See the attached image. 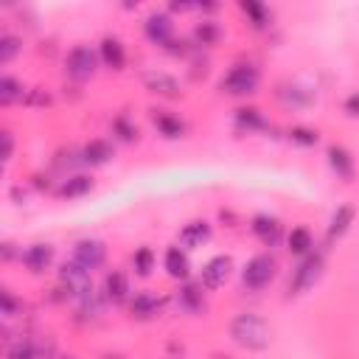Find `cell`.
I'll return each instance as SVG.
<instances>
[{
  "label": "cell",
  "mask_w": 359,
  "mask_h": 359,
  "mask_svg": "<svg viewBox=\"0 0 359 359\" xmlns=\"http://www.w3.org/2000/svg\"><path fill=\"white\" fill-rule=\"evenodd\" d=\"M23 264L31 270V272H43L48 264H51V258H54V250L48 247V244H31V247H26L23 250Z\"/></svg>",
  "instance_id": "10"
},
{
  "label": "cell",
  "mask_w": 359,
  "mask_h": 359,
  "mask_svg": "<svg viewBox=\"0 0 359 359\" xmlns=\"http://www.w3.org/2000/svg\"><path fill=\"white\" fill-rule=\"evenodd\" d=\"M320 270H323V256H320V253H317V256H314V253L306 256V258L300 261V267L295 270V275H292V284H289L292 295H300V292L312 289L314 281L320 278Z\"/></svg>",
  "instance_id": "4"
},
{
  "label": "cell",
  "mask_w": 359,
  "mask_h": 359,
  "mask_svg": "<svg viewBox=\"0 0 359 359\" xmlns=\"http://www.w3.org/2000/svg\"><path fill=\"white\" fill-rule=\"evenodd\" d=\"M345 110H348L351 115H359V93H353V96L345 101Z\"/></svg>",
  "instance_id": "35"
},
{
  "label": "cell",
  "mask_w": 359,
  "mask_h": 359,
  "mask_svg": "<svg viewBox=\"0 0 359 359\" xmlns=\"http://www.w3.org/2000/svg\"><path fill=\"white\" fill-rule=\"evenodd\" d=\"M242 12L256 20V23H253L256 29H261V26L267 23V12H264V6H258V3H242Z\"/></svg>",
  "instance_id": "27"
},
{
  "label": "cell",
  "mask_w": 359,
  "mask_h": 359,
  "mask_svg": "<svg viewBox=\"0 0 359 359\" xmlns=\"http://www.w3.org/2000/svg\"><path fill=\"white\" fill-rule=\"evenodd\" d=\"M129 309H132L135 317L146 320V317H154V314L160 312V300H157L154 295H149V292H140V295H135V300H132Z\"/></svg>",
  "instance_id": "15"
},
{
  "label": "cell",
  "mask_w": 359,
  "mask_h": 359,
  "mask_svg": "<svg viewBox=\"0 0 359 359\" xmlns=\"http://www.w3.org/2000/svg\"><path fill=\"white\" fill-rule=\"evenodd\" d=\"M112 157V149H110V143H104V140H90L87 146H85V163H90V166H101V163H107Z\"/></svg>",
  "instance_id": "19"
},
{
  "label": "cell",
  "mask_w": 359,
  "mask_h": 359,
  "mask_svg": "<svg viewBox=\"0 0 359 359\" xmlns=\"http://www.w3.org/2000/svg\"><path fill=\"white\" fill-rule=\"evenodd\" d=\"M15 309H17V303H15L12 292H3V314L6 317H15Z\"/></svg>",
  "instance_id": "33"
},
{
  "label": "cell",
  "mask_w": 359,
  "mask_h": 359,
  "mask_svg": "<svg viewBox=\"0 0 359 359\" xmlns=\"http://www.w3.org/2000/svg\"><path fill=\"white\" fill-rule=\"evenodd\" d=\"M171 34H174V26L166 15H149L146 20V37L154 43V45H168L171 43Z\"/></svg>",
  "instance_id": "9"
},
{
  "label": "cell",
  "mask_w": 359,
  "mask_h": 359,
  "mask_svg": "<svg viewBox=\"0 0 359 359\" xmlns=\"http://www.w3.org/2000/svg\"><path fill=\"white\" fill-rule=\"evenodd\" d=\"M217 37H219V29H217L214 23H200V26H197V40H200L203 45H211Z\"/></svg>",
  "instance_id": "28"
},
{
  "label": "cell",
  "mask_w": 359,
  "mask_h": 359,
  "mask_svg": "<svg viewBox=\"0 0 359 359\" xmlns=\"http://www.w3.org/2000/svg\"><path fill=\"white\" fill-rule=\"evenodd\" d=\"M253 230H256V236H258L264 244H275L278 236H281V225H278L275 219H267V217H258V219L253 222Z\"/></svg>",
  "instance_id": "17"
},
{
  "label": "cell",
  "mask_w": 359,
  "mask_h": 359,
  "mask_svg": "<svg viewBox=\"0 0 359 359\" xmlns=\"http://www.w3.org/2000/svg\"><path fill=\"white\" fill-rule=\"evenodd\" d=\"M17 98H23V85L12 76H3V82H0V104H15Z\"/></svg>",
  "instance_id": "23"
},
{
  "label": "cell",
  "mask_w": 359,
  "mask_h": 359,
  "mask_svg": "<svg viewBox=\"0 0 359 359\" xmlns=\"http://www.w3.org/2000/svg\"><path fill=\"white\" fill-rule=\"evenodd\" d=\"M312 247H314V244H312V233H309L306 228H295V230L289 233V250H292V253L306 256Z\"/></svg>",
  "instance_id": "24"
},
{
  "label": "cell",
  "mask_w": 359,
  "mask_h": 359,
  "mask_svg": "<svg viewBox=\"0 0 359 359\" xmlns=\"http://www.w3.org/2000/svg\"><path fill=\"white\" fill-rule=\"evenodd\" d=\"M62 359H71V356H62Z\"/></svg>",
  "instance_id": "37"
},
{
  "label": "cell",
  "mask_w": 359,
  "mask_h": 359,
  "mask_svg": "<svg viewBox=\"0 0 359 359\" xmlns=\"http://www.w3.org/2000/svg\"><path fill=\"white\" fill-rule=\"evenodd\" d=\"M90 189H93V180H90V177H85V174H76V177H71L68 183L59 189V194H62V197H68V200H73V197L87 194Z\"/></svg>",
  "instance_id": "21"
},
{
  "label": "cell",
  "mask_w": 359,
  "mask_h": 359,
  "mask_svg": "<svg viewBox=\"0 0 359 359\" xmlns=\"http://www.w3.org/2000/svg\"><path fill=\"white\" fill-rule=\"evenodd\" d=\"M9 359H37V348L26 339V342H17L15 348H12V353H9Z\"/></svg>",
  "instance_id": "30"
},
{
  "label": "cell",
  "mask_w": 359,
  "mask_h": 359,
  "mask_svg": "<svg viewBox=\"0 0 359 359\" xmlns=\"http://www.w3.org/2000/svg\"><path fill=\"white\" fill-rule=\"evenodd\" d=\"M328 163H331V168H334L342 180H351V177H353V157H351L342 146H331V149H328Z\"/></svg>",
  "instance_id": "14"
},
{
  "label": "cell",
  "mask_w": 359,
  "mask_h": 359,
  "mask_svg": "<svg viewBox=\"0 0 359 359\" xmlns=\"http://www.w3.org/2000/svg\"><path fill=\"white\" fill-rule=\"evenodd\" d=\"M59 281L68 286V292L82 295V292H87V289H90V270H85L82 264L71 261V264H65V267H62Z\"/></svg>",
  "instance_id": "8"
},
{
  "label": "cell",
  "mask_w": 359,
  "mask_h": 359,
  "mask_svg": "<svg viewBox=\"0 0 359 359\" xmlns=\"http://www.w3.org/2000/svg\"><path fill=\"white\" fill-rule=\"evenodd\" d=\"M104 359H118V356H104Z\"/></svg>",
  "instance_id": "36"
},
{
  "label": "cell",
  "mask_w": 359,
  "mask_h": 359,
  "mask_svg": "<svg viewBox=\"0 0 359 359\" xmlns=\"http://www.w3.org/2000/svg\"><path fill=\"white\" fill-rule=\"evenodd\" d=\"M104 258H107V247H104L101 242H96V239H82V242L73 247V261L82 264V267L90 270V272H93L96 267H101Z\"/></svg>",
  "instance_id": "5"
},
{
  "label": "cell",
  "mask_w": 359,
  "mask_h": 359,
  "mask_svg": "<svg viewBox=\"0 0 359 359\" xmlns=\"http://www.w3.org/2000/svg\"><path fill=\"white\" fill-rule=\"evenodd\" d=\"M272 275H275V261H272L270 256H256V258L244 267L242 284H244L247 289L258 292V289H264V286L272 281Z\"/></svg>",
  "instance_id": "3"
},
{
  "label": "cell",
  "mask_w": 359,
  "mask_h": 359,
  "mask_svg": "<svg viewBox=\"0 0 359 359\" xmlns=\"http://www.w3.org/2000/svg\"><path fill=\"white\" fill-rule=\"evenodd\" d=\"M289 135H292V140H295V143H303V146L317 143V132H312V129H292Z\"/></svg>",
  "instance_id": "31"
},
{
  "label": "cell",
  "mask_w": 359,
  "mask_h": 359,
  "mask_svg": "<svg viewBox=\"0 0 359 359\" xmlns=\"http://www.w3.org/2000/svg\"><path fill=\"white\" fill-rule=\"evenodd\" d=\"M230 337L247 351H264L272 339V328L267 325L264 317H258L253 312H244L230 323Z\"/></svg>",
  "instance_id": "1"
},
{
  "label": "cell",
  "mask_w": 359,
  "mask_h": 359,
  "mask_svg": "<svg viewBox=\"0 0 359 359\" xmlns=\"http://www.w3.org/2000/svg\"><path fill=\"white\" fill-rule=\"evenodd\" d=\"M20 51V40L12 37V34H3L0 37V62H12V57Z\"/></svg>",
  "instance_id": "25"
},
{
  "label": "cell",
  "mask_w": 359,
  "mask_h": 359,
  "mask_svg": "<svg viewBox=\"0 0 359 359\" xmlns=\"http://www.w3.org/2000/svg\"><path fill=\"white\" fill-rule=\"evenodd\" d=\"M256 85H258V71L253 65H236L222 79V90L230 96H247L256 90Z\"/></svg>",
  "instance_id": "2"
},
{
  "label": "cell",
  "mask_w": 359,
  "mask_h": 359,
  "mask_svg": "<svg viewBox=\"0 0 359 359\" xmlns=\"http://www.w3.org/2000/svg\"><path fill=\"white\" fill-rule=\"evenodd\" d=\"M351 222H353V205H339L334 211V217H331V225H328V242L345 236V230L351 228Z\"/></svg>",
  "instance_id": "13"
},
{
  "label": "cell",
  "mask_w": 359,
  "mask_h": 359,
  "mask_svg": "<svg viewBox=\"0 0 359 359\" xmlns=\"http://www.w3.org/2000/svg\"><path fill=\"white\" fill-rule=\"evenodd\" d=\"M104 292H107V298L110 300H124L126 295H129V284H126V278H124V272H110L107 275V284H104Z\"/></svg>",
  "instance_id": "20"
},
{
  "label": "cell",
  "mask_w": 359,
  "mask_h": 359,
  "mask_svg": "<svg viewBox=\"0 0 359 359\" xmlns=\"http://www.w3.org/2000/svg\"><path fill=\"white\" fill-rule=\"evenodd\" d=\"M239 124L247 129H256V126H264V118L258 115V110H239Z\"/></svg>",
  "instance_id": "29"
},
{
  "label": "cell",
  "mask_w": 359,
  "mask_h": 359,
  "mask_svg": "<svg viewBox=\"0 0 359 359\" xmlns=\"http://www.w3.org/2000/svg\"><path fill=\"white\" fill-rule=\"evenodd\" d=\"M211 239V225L208 222H191V225H186L183 230H180V244L183 247H200V244H205Z\"/></svg>",
  "instance_id": "12"
},
{
  "label": "cell",
  "mask_w": 359,
  "mask_h": 359,
  "mask_svg": "<svg viewBox=\"0 0 359 359\" xmlns=\"http://www.w3.org/2000/svg\"><path fill=\"white\" fill-rule=\"evenodd\" d=\"M143 82H146V87L152 90V93H157V96H168V98H174V96H180V85H177V79L174 76H168V73H146L143 76Z\"/></svg>",
  "instance_id": "11"
},
{
  "label": "cell",
  "mask_w": 359,
  "mask_h": 359,
  "mask_svg": "<svg viewBox=\"0 0 359 359\" xmlns=\"http://www.w3.org/2000/svg\"><path fill=\"white\" fill-rule=\"evenodd\" d=\"M12 146H15L12 132H3V160H9V157H12Z\"/></svg>",
  "instance_id": "34"
},
{
  "label": "cell",
  "mask_w": 359,
  "mask_h": 359,
  "mask_svg": "<svg viewBox=\"0 0 359 359\" xmlns=\"http://www.w3.org/2000/svg\"><path fill=\"white\" fill-rule=\"evenodd\" d=\"M132 261H135V270H138L140 275H149V272H152V264H154V256H152L149 247H140Z\"/></svg>",
  "instance_id": "26"
},
{
  "label": "cell",
  "mask_w": 359,
  "mask_h": 359,
  "mask_svg": "<svg viewBox=\"0 0 359 359\" xmlns=\"http://www.w3.org/2000/svg\"><path fill=\"white\" fill-rule=\"evenodd\" d=\"M180 298H183V303H186L189 309H197V306H200V292H197L194 286H186Z\"/></svg>",
  "instance_id": "32"
},
{
  "label": "cell",
  "mask_w": 359,
  "mask_h": 359,
  "mask_svg": "<svg viewBox=\"0 0 359 359\" xmlns=\"http://www.w3.org/2000/svg\"><path fill=\"white\" fill-rule=\"evenodd\" d=\"M228 275H230V258L228 256H217L203 267V278L200 281H203L205 289H219L228 281Z\"/></svg>",
  "instance_id": "7"
},
{
  "label": "cell",
  "mask_w": 359,
  "mask_h": 359,
  "mask_svg": "<svg viewBox=\"0 0 359 359\" xmlns=\"http://www.w3.org/2000/svg\"><path fill=\"white\" fill-rule=\"evenodd\" d=\"M154 126H157L166 138H180V135H183V124H180V118L166 115V112H154Z\"/></svg>",
  "instance_id": "22"
},
{
  "label": "cell",
  "mask_w": 359,
  "mask_h": 359,
  "mask_svg": "<svg viewBox=\"0 0 359 359\" xmlns=\"http://www.w3.org/2000/svg\"><path fill=\"white\" fill-rule=\"evenodd\" d=\"M166 270H168L171 278H186L189 275V258L180 247H171L166 253Z\"/></svg>",
  "instance_id": "16"
},
{
  "label": "cell",
  "mask_w": 359,
  "mask_h": 359,
  "mask_svg": "<svg viewBox=\"0 0 359 359\" xmlns=\"http://www.w3.org/2000/svg\"><path fill=\"white\" fill-rule=\"evenodd\" d=\"M68 73L73 76V79H79V82H85V79H90L93 73H96V54L90 51V48H85V45H79V48H73L71 54H68Z\"/></svg>",
  "instance_id": "6"
},
{
  "label": "cell",
  "mask_w": 359,
  "mask_h": 359,
  "mask_svg": "<svg viewBox=\"0 0 359 359\" xmlns=\"http://www.w3.org/2000/svg\"><path fill=\"white\" fill-rule=\"evenodd\" d=\"M101 57H104V62L110 65V68H124V45L118 43V40H112V37H107L104 43H101Z\"/></svg>",
  "instance_id": "18"
}]
</instances>
